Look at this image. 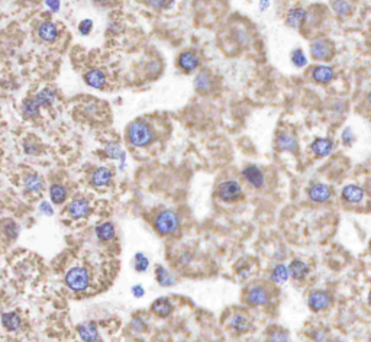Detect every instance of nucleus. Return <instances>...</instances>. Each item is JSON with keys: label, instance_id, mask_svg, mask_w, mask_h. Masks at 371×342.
Here are the masks:
<instances>
[{"label": "nucleus", "instance_id": "nucleus-24", "mask_svg": "<svg viewBox=\"0 0 371 342\" xmlns=\"http://www.w3.org/2000/svg\"><path fill=\"white\" fill-rule=\"evenodd\" d=\"M77 332L80 335V338L84 342H96L99 339V332L96 325L91 322L80 323L77 326Z\"/></svg>", "mask_w": 371, "mask_h": 342}, {"label": "nucleus", "instance_id": "nucleus-29", "mask_svg": "<svg viewBox=\"0 0 371 342\" xmlns=\"http://www.w3.org/2000/svg\"><path fill=\"white\" fill-rule=\"evenodd\" d=\"M231 328L237 333L248 332L251 328L250 318L242 313H235L231 318Z\"/></svg>", "mask_w": 371, "mask_h": 342}, {"label": "nucleus", "instance_id": "nucleus-8", "mask_svg": "<svg viewBox=\"0 0 371 342\" xmlns=\"http://www.w3.org/2000/svg\"><path fill=\"white\" fill-rule=\"evenodd\" d=\"M308 13H309V10L306 8H301V6H294V8L289 9L286 16H284L286 26L294 30L301 29L308 22Z\"/></svg>", "mask_w": 371, "mask_h": 342}, {"label": "nucleus", "instance_id": "nucleus-12", "mask_svg": "<svg viewBox=\"0 0 371 342\" xmlns=\"http://www.w3.org/2000/svg\"><path fill=\"white\" fill-rule=\"evenodd\" d=\"M242 177L254 189H261L265 184V174H264V171L261 170L258 165H254V164L247 165L242 170Z\"/></svg>", "mask_w": 371, "mask_h": 342}, {"label": "nucleus", "instance_id": "nucleus-45", "mask_svg": "<svg viewBox=\"0 0 371 342\" xmlns=\"http://www.w3.org/2000/svg\"><path fill=\"white\" fill-rule=\"evenodd\" d=\"M44 5L51 13H58L61 10V0H44Z\"/></svg>", "mask_w": 371, "mask_h": 342}, {"label": "nucleus", "instance_id": "nucleus-33", "mask_svg": "<svg viewBox=\"0 0 371 342\" xmlns=\"http://www.w3.org/2000/svg\"><path fill=\"white\" fill-rule=\"evenodd\" d=\"M290 61L291 64H293V67H296V69H306L308 65H309V58H308V55H306V52L301 50V48H293L290 52Z\"/></svg>", "mask_w": 371, "mask_h": 342}, {"label": "nucleus", "instance_id": "nucleus-37", "mask_svg": "<svg viewBox=\"0 0 371 342\" xmlns=\"http://www.w3.org/2000/svg\"><path fill=\"white\" fill-rule=\"evenodd\" d=\"M145 5L154 10H168L176 5V0H144Z\"/></svg>", "mask_w": 371, "mask_h": 342}, {"label": "nucleus", "instance_id": "nucleus-1", "mask_svg": "<svg viewBox=\"0 0 371 342\" xmlns=\"http://www.w3.org/2000/svg\"><path fill=\"white\" fill-rule=\"evenodd\" d=\"M126 140L135 148H145L155 140V132L150 123L144 119L130 122L126 129Z\"/></svg>", "mask_w": 371, "mask_h": 342}, {"label": "nucleus", "instance_id": "nucleus-40", "mask_svg": "<svg viewBox=\"0 0 371 342\" xmlns=\"http://www.w3.org/2000/svg\"><path fill=\"white\" fill-rule=\"evenodd\" d=\"M93 28H94V22H93V19L86 18V19L80 20V23H79V26H77V30H79V33H80L81 37H87V35H90L91 33Z\"/></svg>", "mask_w": 371, "mask_h": 342}, {"label": "nucleus", "instance_id": "nucleus-22", "mask_svg": "<svg viewBox=\"0 0 371 342\" xmlns=\"http://www.w3.org/2000/svg\"><path fill=\"white\" fill-rule=\"evenodd\" d=\"M23 189L28 193L32 194H40L44 190V180L40 174L37 173H30L25 179H23Z\"/></svg>", "mask_w": 371, "mask_h": 342}, {"label": "nucleus", "instance_id": "nucleus-21", "mask_svg": "<svg viewBox=\"0 0 371 342\" xmlns=\"http://www.w3.org/2000/svg\"><path fill=\"white\" fill-rule=\"evenodd\" d=\"M331 10L333 12L335 16L338 18H350L354 12V2L352 0H331L329 3Z\"/></svg>", "mask_w": 371, "mask_h": 342}, {"label": "nucleus", "instance_id": "nucleus-10", "mask_svg": "<svg viewBox=\"0 0 371 342\" xmlns=\"http://www.w3.org/2000/svg\"><path fill=\"white\" fill-rule=\"evenodd\" d=\"M193 86L200 94H211L215 90V77L211 71L200 70L196 73L193 79Z\"/></svg>", "mask_w": 371, "mask_h": 342}, {"label": "nucleus", "instance_id": "nucleus-6", "mask_svg": "<svg viewBox=\"0 0 371 342\" xmlns=\"http://www.w3.org/2000/svg\"><path fill=\"white\" fill-rule=\"evenodd\" d=\"M218 197L223 201H237L242 197V187L241 184L237 180H226L222 181L221 184L218 186V190H216Z\"/></svg>", "mask_w": 371, "mask_h": 342}, {"label": "nucleus", "instance_id": "nucleus-9", "mask_svg": "<svg viewBox=\"0 0 371 342\" xmlns=\"http://www.w3.org/2000/svg\"><path fill=\"white\" fill-rule=\"evenodd\" d=\"M37 35L42 42H47V44H54L60 40L61 32L60 28L57 26L55 22L52 20H44L38 25V29H37Z\"/></svg>", "mask_w": 371, "mask_h": 342}, {"label": "nucleus", "instance_id": "nucleus-19", "mask_svg": "<svg viewBox=\"0 0 371 342\" xmlns=\"http://www.w3.org/2000/svg\"><path fill=\"white\" fill-rule=\"evenodd\" d=\"M33 97L40 103L42 109H48V108H52L57 101V90L51 86H45L41 90L37 91Z\"/></svg>", "mask_w": 371, "mask_h": 342}, {"label": "nucleus", "instance_id": "nucleus-7", "mask_svg": "<svg viewBox=\"0 0 371 342\" xmlns=\"http://www.w3.org/2000/svg\"><path fill=\"white\" fill-rule=\"evenodd\" d=\"M200 57L191 50L181 51L177 55V67L186 74H191L200 69Z\"/></svg>", "mask_w": 371, "mask_h": 342}, {"label": "nucleus", "instance_id": "nucleus-26", "mask_svg": "<svg viewBox=\"0 0 371 342\" xmlns=\"http://www.w3.org/2000/svg\"><path fill=\"white\" fill-rule=\"evenodd\" d=\"M40 103L37 101L35 97H28L26 100L22 103V115L25 119H37L40 116L41 112Z\"/></svg>", "mask_w": 371, "mask_h": 342}, {"label": "nucleus", "instance_id": "nucleus-30", "mask_svg": "<svg viewBox=\"0 0 371 342\" xmlns=\"http://www.w3.org/2000/svg\"><path fill=\"white\" fill-rule=\"evenodd\" d=\"M105 154L108 158L111 160H119L121 161V168L122 164H125V160H126V154L123 151L121 145L118 142H109L105 145Z\"/></svg>", "mask_w": 371, "mask_h": 342}, {"label": "nucleus", "instance_id": "nucleus-49", "mask_svg": "<svg viewBox=\"0 0 371 342\" xmlns=\"http://www.w3.org/2000/svg\"><path fill=\"white\" fill-rule=\"evenodd\" d=\"M132 326H133V329H135V331H140L141 332V331H144V326H145V325L141 322L140 318H135V319H133V322H132Z\"/></svg>", "mask_w": 371, "mask_h": 342}, {"label": "nucleus", "instance_id": "nucleus-4", "mask_svg": "<svg viewBox=\"0 0 371 342\" xmlns=\"http://www.w3.org/2000/svg\"><path fill=\"white\" fill-rule=\"evenodd\" d=\"M154 226L161 235H171L179 229L180 219L177 213L173 211H162L158 213L157 219L154 222Z\"/></svg>", "mask_w": 371, "mask_h": 342}, {"label": "nucleus", "instance_id": "nucleus-43", "mask_svg": "<svg viewBox=\"0 0 371 342\" xmlns=\"http://www.w3.org/2000/svg\"><path fill=\"white\" fill-rule=\"evenodd\" d=\"M341 141L344 145H347V147H351L352 144L355 142V133L352 131V128L350 126H347L341 133Z\"/></svg>", "mask_w": 371, "mask_h": 342}, {"label": "nucleus", "instance_id": "nucleus-46", "mask_svg": "<svg viewBox=\"0 0 371 342\" xmlns=\"http://www.w3.org/2000/svg\"><path fill=\"white\" fill-rule=\"evenodd\" d=\"M130 292H132V294H133L135 297H142V296L145 294V290H144V287H142L141 284H137V286H133Z\"/></svg>", "mask_w": 371, "mask_h": 342}, {"label": "nucleus", "instance_id": "nucleus-50", "mask_svg": "<svg viewBox=\"0 0 371 342\" xmlns=\"http://www.w3.org/2000/svg\"><path fill=\"white\" fill-rule=\"evenodd\" d=\"M325 338H326L325 332H318L316 335H315V339H316V342H323L325 341Z\"/></svg>", "mask_w": 371, "mask_h": 342}, {"label": "nucleus", "instance_id": "nucleus-20", "mask_svg": "<svg viewBox=\"0 0 371 342\" xmlns=\"http://www.w3.org/2000/svg\"><path fill=\"white\" fill-rule=\"evenodd\" d=\"M112 177H113V174H112V171L109 170L108 167L94 168L90 176L91 186H94V187H97V189H99V187H106V186L111 184Z\"/></svg>", "mask_w": 371, "mask_h": 342}, {"label": "nucleus", "instance_id": "nucleus-5", "mask_svg": "<svg viewBox=\"0 0 371 342\" xmlns=\"http://www.w3.org/2000/svg\"><path fill=\"white\" fill-rule=\"evenodd\" d=\"M309 76L313 83L321 84V86H328L336 77V70L329 65L328 62H319L316 65H313L309 71Z\"/></svg>", "mask_w": 371, "mask_h": 342}, {"label": "nucleus", "instance_id": "nucleus-34", "mask_svg": "<svg viewBox=\"0 0 371 342\" xmlns=\"http://www.w3.org/2000/svg\"><path fill=\"white\" fill-rule=\"evenodd\" d=\"M155 279L160 283L162 287H170L176 284V277L171 274L168 270H165L162 265H157L155 267Z\"/></svg>", "mask_w": 371, "mask_h": 342}, {"label": "nucleus", "instance_id": "nucleus-28", "mask_svg": "<svg viewBox=\"0 0 371 342\" xmlns=\"http://www.w3.org/2000/svg\"><path fill=\"white\" fill-rule=\"evenodd\" d=\"M232 38L233 41L241 47V48H248L251 44H252V37L251 33L248 32L247 28L244 26H235L232 29Z\"/></svg>", "mask_w": 371, "mask_h": 342}, {"label": "nucleus", "instance_id": "nucleus-3", "mask_svg": "<svg viewBox=\"0 0 371 342\" xmlns=\"http://www.w3.org/2000/svg\"><path fill=\"white\" fill-rule=\"evenodd\" d=\"M90 272L83 267H74L65 274V284L73 292H84L90 286Z\"/></svg>", "mask_w": 371, "mask_h": 342}, {"label": "nucleus", "instance_id": "nucleus-53", "mask_svg": "<svg viewBox=\"0 0 371 342\" xmlns=\"http://www.w3.org/2000/svg\"><path fill=\"white\" fill-rule=\"evenodd\" d=\"M25 2H38V0H25Z\"/></svg>", "mask_w": 371, "mask_h": 342}, {"label": "nucleus", "instance_id": "nucleus-31", "mask_svg": "<svg viewBox=\"0 0 371 342\" xmlns=\"http://www.w3.org/2000/svg\"><path fill=\"white\" fill-rule=\"evenodd\" d=\"M2 323H3V326L8 331L16 332V331H19L20 326H22V319H20V316L16 312H8L2 315Z\"/></svg>", "mask_w": 371, "mask_h": 342}, {"label": "nucleus", "instance_id": "nucleus-51", "mask_svg": "<svg viewBox=\"0 0 371 342\" xmlns=\"http://www.w3.org/2000/svg\"><path fill=\"white\" fill-rule=\"evenodd\" d=\"M365 99H367V103L371 106V89L367 91V96H365Z\"/></svg>", "mask_w": 371, "mask_h": 342}, {"label": "nucleus", "instance_id": "nucleus-2", "mask_svg": "<svg viewBox=\"0 0 371 342\" xmlns=\"http://www.w3.org/2000/svg\"><path fill=\"white\" fill-rule=\"evenodd\" d=\"M311 57L318 62H329L335 55L333 42L328 38H315L309 45Z\"/></svg>", "mask_w": 371, "mask_h": 342}, {"label": "nucleus", "instance_id": "nucleus-23", "mask_svg": "<svg viewBox=\"0 0 371 342\" xmlns=\"http://www.w3.org/2000/svg\"><path fill=\"white\" fill-rule=\"evenodd\" d=\"M342 199L347 203H360L364 199V190L357 184H348L342 189Z\"/></svg>", "mask_w": 371, "mask_h": 342}, {"label": "nucleus", "instance_id": "nucleus-39", "mask_svg": "<svg viewBox=\"0 0 371 342\" xmlns=\"http://www.w3.org/2000/svg\"><path fill=\"white\" fill-rule=\"evenodd\" d=\"M23 151L26 155H38L41 152L40 144L32 138H28L23 142Z\"/></svg>", "mask_w": 371, "mask_h": 342}, {"label": "nucleus", "instance_id": "nucleus-27", "mask_svg": "<svg viewBox=\"0 0 371 342\" xmlns=\"http://www.w3.org/2000/svg\"><path fill=\"white\" fill-rule=\"evenodd\" d=\"M289 270H290V276L294 279V280H297V282H300V280H305L306 279V276L309 274V265L306 264L305 261H301V260H293L290 262V265H289Z\"/></svg>", "mask_w": 371, "mask_h": 342}, {"label": "nucleus", "instance_id": "nucleus-36", "mask_svg": "<svg viewBox=\"0 0 371 342\" xmlns=\"http://www.w3.org/2000/svg\"><path fill=\"white\" fill-rule=\"evenodd\" d=\"M50 197L52 203L61 204L67 199V189L61 184H52L50 189Z\"/></svg>", "mask_w": 371, "mask_h": 342}, {"label": "nucleus", "instance_id": "nucleus-14", "mask_svg": "<svg viewBox=\"0 0 371 342\" xmlns=\"http://www.w3.org/2000/svg\"><path fill=\"white\" fill-rule=\"evenodd\" d=\"M308 303L313 312H322L331 306V296L323 290H316L311 293Z\"/></svg>", "mask_w": 371, "mask_h": 342}, {"label": "nucleus", "instance_id": "nucleus-18", "mask_svg": "<svg viewBox=\"0 0 371 342\" xmlns=\"http://www.w3.org/2000/svg\"><path fill=\"white\" fill-rule=\"evenodd\" d=\"M276 144H277V148L281 152L294 154V152L299 150V141H297V138L293 133H289V132H281V133H279L277 135V140H276Z\"/></svg>", "mask_w": 371, "mask_h": 342}, {"label": "nucleus", "instance_id": "nucleus-15", "mask_svg": "<svg viewBox=\"0 0 371 342\" xmlns=\"http://www.w3.org/2000/svg\"><path fill=\"white\" fill-rule=\"evenodd\" d=\"M333 141L331 138H316L311 144V151L316 158H325L329 157L333 151Z\"/></svg>", "mask_w": 371, "mask_h": 342}, {"label": "nucleus", "instance_id": "nucleus-17", "mask_svg": "<svg viewBox=\"0 0 371 342\" xmlns=\"http://www.w3.org/2000/svg\"><path fill=\"white\" fill-rule=\"evenodd\" d=\"M69 215H70L73 219H83V218H87L90 215L91 208L90 203L86 200V199H74L69 204Z\"/></svg>", "mask_w": 371, "mask_h": 342}, {"label": "nucleus", "instance_id": "nucleus-35", "mask_svg": "<svg viewBox=\"0 0 371 342\" xmlns=\"http://www.w3.org/2000/svg\"><path fill=\"white\" fill-rule=\"evenodd\" d=\"M289 277H290V270H289V267L284 265V264H277V265L273 268V271H271V280L274 283H277V284L286 283L289 280Z\"/></svg>", "mask_w": 371, "mask_h": 342}, {"label": "nucleus", "instance_id": "nucleus-54", "mask_svg": "<svg viewBox=\"0 0 371 342\" xmlns=\"http://www.w3.org/2000/svg\"><path fill=\"white\" fill-rule=\"evenodd\" d=\"M0 157H2V151H0Z\"/></svg>", "mask_w": 371, "mask_h": 342}, {"label": "nucleus", "instance_id": "nucleus-13", "mask_svg": "<svg viewBox=\"0 0 371 342\" xmlns=\"http://www.w3.org/2000/svg\"><path fill=\"white\" fill-rule=\"evenodd\" d=\"M270 300V293L262 286H252L247 293V302L251 306H265Z\"/></svg>", "mask_w": 371, "mask_h": 342}, {"label": "nucleus", "instance_id": "nucleus-38", "mask_svg": "<svg viewBox=\"0 0 371 342\" xmlns=\"http://www.w3.org/2000/svg\"><path fill=\"white\" fill-rule=\"evenodd\" d=\"M148 267H150V260H148V257L144 255L142 252L135 254V257H133V268H135L138 272H145L148 270Z\"/></svg>", "mask_w": 371, "mask_h": 342}, {"label": "nucleus", "instance_id": "nucleus-25", "mask_svg": "<svg viewBox=\"0 0 371 342\" xmlns=\"http://www.w3.org/2000/svg\"><path fill=\"white\" fill-rule=\"evenodd\" d=\"M173 309H174V306H173V303H171L170 299H167V297H160V299H157L155 302L151 304V311H152V313H155V315L160 316V318H167V316H170L171 312H173Z\"/></svg>", "mask_w": 371, "mask_h": 342}, {"label": "nucleus", "instance_id": "nucleus-32", "mask_svg": "<svg viewBox=\"0 0 371 342\" xmlns=\"http://www.w3.org/2000/svg\"><path fill=\"white\" fill-rule=\"evenodd\" d=\"M96 236L103 242L115 240V236H116V229H115L113 223H111V222H105V223L97 225V226H96Z\"/></svg>", "mask_w": 371, "mask_h": 342}, {"label": "nucleus", "instance_id": "nucleus-52", "mask_svg": "<svg viewBox=\"0 0 371 342\" xmlns=\"http://www.w3.org/2000/svg\"><path fill=\"white\" fill-rule=\"evenodd\" d=\"M368 304L371 306V290H370V293H368Z\"/></svg>", "mask_w": 371, "mask_h": 342}, {"label": "nucleus", "instance_id": "nucleus-48", "mask_svg": "<svg viewBox=\"0 0 371 342\" xmlns=\"http://www.w3.org/2000/svg\"><path fill=\"white\" fill-rule=\"evenodd\" d=\"M271 0H258V9L261 12H265V10L270 9Z\"/></svg>", "mask_w": 371, "mask_h": 342}, {"label": "nucleus", "instance_id": "nucleus-42", "mask_svg": "<svg viewBox=\"0 0 371 342\" xmlns=\"http://www.w3.org/2000/svg\"><path fill=\"white\" fill-rule=\"evenodd\" d=\"M161 69H162V65H161L160 61L152 60L151 62L147 64V67H145V73H147V76H150V77H155V76H158V74H160Z\"/></svg>", "mask_w": 371, "mask_h": 342}, {"label": "nucleus", "instance_id": "nucleus-16", "mask_svg": "<svg viewBox=\"0 0 371 342\" xmlns=\"http://www.w3.org/2000/svg\"><path fill=\"white\" fill-rule=\"evenodd\" d=\"M332 191L329 186L323 184V183H313L311 187L308 189V196L312 201L316 203H325L331 199Z\"/></svg>", "mask_w": 371, "mask_h": 342}, {"label": "nucleus", "instance_id": "nucleus-11", "mask_svg": "<svg viewBox=\"0 0 371 342\" xmlns=\"http://www.w3.org/2000/svg\"><path fill=\"white\" fill-rule=\"evenodd\" d=\"M83 80L91 89L102 90L106 86V83H108V76H106V71L103 70V69L94 67V69H90V70H87L84 73Z\"/></svg>", "mask_w": 371, "mask_h": 342}, {"label": "nucleus", "instance_id": "nucleus-44", "mask_svg": "<svg viewBox=\"0 0 371 342\" xmlns=\"http://www.w3.org/2000/svg\"><path fill=\"white\" fill-rule=\"evenodd\" d=\"M270 342H289V333L286 331H276L271 333Z\"/></svg>", "mask_w": 371, "mask_h": 342}, {"label": "nucleus", "instance_id": "nucleus-41", "mask_svg": "<svg viewBox=\"0 0 371 342\" xmlns=\"http://www.w3.org/2000/svg\"><path fill=\"white\" fill-rule=\"evenodd\" d=\"M3 232L5 235L9 238V240H15L19 233V228L16 226V223H13L12 221H6L5 226H3Z\"/></svg>", "mask_w": 371, "mask_h": 342}, {"label": "nucleus", "instance_id": "nucleus-47", "mask_svg": "<svg viewBox=\"0 0 371 342\" xmlns=\"http://www.w3.org/2000/svg\"><path fill=\"white\" fill-rule=\"evenodd\" d=\"M40 211L42 212V213H45V215H52V208H51V204L50 203H47V201H42L41 203V206H40Z\"/></svg>", "mask_w": 371, "mask_h": 342}]
</instances>
